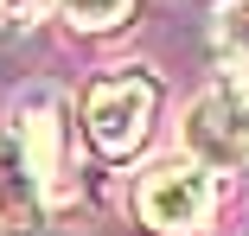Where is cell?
Instances as JSON below:
<instances>
[{"instance_id":"277c9868","label":"cell","mask_w":249,"mask_h":236,"mask_svg":"<svg viewBox=\"0 0 249 236\" xmlns=\"http://www.w3.org/2000/svg\"><path fill=\"white\" fill-rule=\"evenodd\" d=\"M13 140H19L32 179L52 192V185L64 179V102L52 96V89H26V96L13 102Z\"/></svg>"},{"instance_id":"5b68a950","label":"cell","mask_w":249,"mask_h":236,"mask_svg":"<svg viewBox=\"0 0 249 236\" xmlns=\"http://www.w3.org/2000/svg\"><path fill=\"white\" fill-rule=\"evenodd\" d=\"M0 236H45V185L32 179L19 140H0Z\"/></svg>"},{"instance_id":"7a4b0ae2","label":"cell","mask_w":249,"mask_h":236,"mask_svg":"<svg viewBox=\"0 0 249 236\" xmlns=\"http://www.w3.org/2000/svg\"><path fill=\"white\" fill-rule=\"evenodd\" d=\"M217 204V179L205 160H160L154 172H141L134 185V211L147 230H160V236H192V230H205Z\"/></svg>"},{"instance_id":"3957f363","label":"cell","mask_w":249,"mask_h":236,"mask_svg":"<svg viewBox=\"0 0 249 236\" xmlns=\"http://www.w3.org/2000/svg\"><path fill=\"white\" fill-rule=\"evenodd\" d=\"M185 147L205 166H243L249 160V89L243 83L205 89L185 109Z\"/></svg>"},{"instance_id":"8992f818","label":"cell","mask_w":249,"mask_h":236,"mask_svg":"<svg viewBox=\"0 0 249 236\" xmlns=\"http://www.w3.org/2000/svg\"><path fill=\"white\" fill-rule=\"evenodd\" d=\"M58 13L77 32H115V26L134 19V0H58Z\"/></svg>"},{"instance_id":"52a82bcc","label":"cell","mask_w":249,"mask_h":236,"mask_svg":"<svg viewBox=\"0 0 249 236\" xmlns=\"http://www.w3.org/2000/svg\"><path fill=\"white\" fill-rule=\"evenodd\" d=\"M32 7H38V0H0V19H26Z\"/></svg>"},{"instance_id":"6da1fadb","label":"cell","mask_w":249,"mask_h":236,"mask_svg":"<svg viewBox=\"0 0 249 236\" xmlns=\"http://www.w3.org/2000/svg\"><path fill=\"white\" fill-rule=\"evenodd\" d=\"M154 109H160V83L147 77L141 64H122V70L96 77L83 89V134H89L96 153L128 160L147 140V128H154Z\"/></svg>"}]
</instances>
